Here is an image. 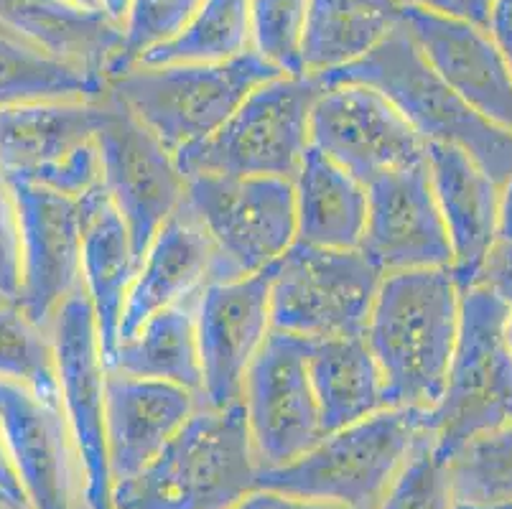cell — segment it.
<instances>
[{"label":"cell","mask_w":512,"mask_h":509,"mask_svg":"<svg viewBox=\"0 0 512 509\" xmlns=\"http://www.w3.org/2000/svg\"><path fill=\"white\" fill-rule=\"evenodd\" d=\"M462 291L451 268L383 275L365 342L383 372L388 408L431 410L459 336Z\"/></svg>","instance_id":"6da1fadb"},{"label":"cell","mask_w":512,"mask_h":509,"mask_svg":"<svg viewBox=\"0 0 512 509\" xmlns=\"http://www.w3.org/2000/svg\"><path fill=\"white\" fill-rule=\"evenodd\" d=\"M321 84L355 82L377 90L408 120L423 143H444L467 153L497 186L512 176V133L484 120L423 59L400 23L355 64L321 74Z\"/></svg>","instance_id":"7a4b0ae2"},{"label":"cell","mask_w":512,"mask_h":509,"mask_svg":"<svg viewBox=\"0 0 512 509\" xmlns=\"http://www.w3.org/2000/svg\"><path fill=\"white\" fill-rule=\"evenodd\" d=\"M258 464L242 405L199 403L164 451L113 487V509H227L255 487Z\"/></svg>","instance_id":"3957f363"},{"label":"cell","mask_w":512,"mask_h":509,"mask_svg":"<svg viewBox=\"0 0 512 509\" xmlns=\"http://www.w3.org/2000/svg\"><path fill=\"white\" fill-rule=\"evenodd\" d=\"M278 74L248 49L220 62L133 64L107 79L105 92L176 156L217 133L255 87Z\"/></svg>","instance_id":"277c9868"},{"label":"cell","mask_w":512,"mask_h":509,"mask_svg":"<svg viewBox=\"0 0 512 509\" xmlns=\"http://www.w3.org/2000/svg\"><path fill=\"white\" fill-rule=\"evenodd\" d=\"M428 410L385 408L327 433L301 459L258 471L255 487L344 509H377L426 436Z\"/></svg>","instance_id":"5b68a950"},{"label":"cell","mask_w":512,"mask_h":509,"mask_svg":"<svg viewBox=\"0 0 512 509\" xmlns=\"http://www.w3.org/2000/svg\"><path fill=\"white\" fill-rule=\"evenodd\" d=\"M505 321L507 306L490 288L477 283L462 293L454 357L444 392L426 420L428 438L444 461L512 420V349Z\"/></svg>","instance_id":"8992f818"},{"label":"cell","mask_w":512,"mask_h":509,"mask_svg":"<svg viewBox=\"0 0 512 509\" xmlns=\"http://www.w3.org/2000/svg\"><path fill=\"white\" fill-rule=\"evenodd\" d=\"M319 77L278 74L255 87L217 133L176 153L184 176H268L293 181L309 151Z\"/></svg>","instance_id":"52a82bcc"},{"label":"cell","mask_w":512,"mask_h":509,"mask_svg":"<svg viewBox=\"0 0 512 509\" xmlns=\"http://www.w3.org/2000/svg\"><path fill=\"white\" fill-rule=\"evenodd\" d=\"M383 273L362 250L293 242L271 265V326L306 342L365 336Z\"/></svg>","instance_id":"ba28073f"},{"label":"cell","mask_w":512,"mask_h":509,"mask_svg":"<svg viewBox=\"0 0 512 509\" xmlns=\"http://www.w3.org/2000/svg\"><path fill=\"white\" fill-rule=\"evenodd\" d=\"M184 204L207 232L222 280L263 273L296 242V207L288 179L186 176Z\"/></svg>","instance_id":"9c48e42d"},{"label":"cell","mask_w":512,"mask_h":509,"mask_svg":"<svg viewBox=\"0 0 512 509\" xmlns=\"http://www.w3.org/2000/svg\"><path fill=\"white\" fill-rule=\"evenodd\" d=\"M107 102L46 100L0 110V171L79 199L100 186L97 133Z\"/></svg>","instance_id":"30bf717a"},{"label":"cell","mask_w":512,"mask_h":509,"mask_svg":"<svg viewBox=\"0 0 512 509\" xmlns=\"http://www.w3.org/2000/svg\"><path fill=\"white\" fill-rule=\"evenodd\" d=\"M258 471L301 459L324 438L309 375V342L271 331L250 364L240 395Z\"/></svg>","instance_id":"8fae6325"},{"label":"cell","mask_w":512,"mask_h":509,"mask_svg":"<svg viewBox=\"0 0 512 509\" xmlns=\"http://www.w3.org/2000/svg\"><path fill=\"white\" fill-rule=\"evenodd\" d=\"M49 334L57 362L59 405L85 479V504L87 509H113V474L105 436L107 362L82 286L54 314Z\"/></svg>","instance_id":"7c38bea8"},{"label":"cell","mask_w":512,"mask_h":509,"mask_svg":"<svg viewBox=\"0 0 512 509\" xmlns=\"http://www.w3.org/2000/svg\"><path fill=\"white\" fill-rule=\"evenodd\" d=\"M105 123L97 133L100 186L130 232L138 260L166 219L181 207L186 176L169 148L105 92Z\"/></svg>","instance_id":"4fadbf2b"},{"label":"cell","mask_w":512,"mask_h":509,"mask_svg":"<svg viewBox=\"0 0 512 509\" xmlns=\"http://www.w3.org/2000/svg\"><path fill=\"white\" fill-rule=\"evenodd\" d=\"M309 146L365 186L426 161V143L408 120L380 92L355 82L321 84L311 107Z\"/></svg>","instance_id":"5bb4252c"},{"label":"cell","mask_w":512,"mask_h":509,"mask_svg":"<svg viewBox=\"0 0 512 509\" xmlns=\"http://www.w3.org/2000/svg\"><path fill=\"white\" fill-rule=\"evenodd\" d=\"M199 400L214 410L240 405L242 382L271 326V268L242 278L214 280L197 293Z\"/></svg>","instance_id":"9a60e30c"},{"label":"cell","mask_w":512,"mask_h":509,"mask_svg":"<svg viewBox=\"0 0 512 509\" xmlns=\"http://www.w3.org/2000/svg\"><path fill=\"white\" fill-rule=\"evenodd\" d=\"M11 189L21 222L16 303L31 321L49 329L62 303L82 286L79 199L29 181H11Z\"/></svg>","instance_id":"2e32d148"},{"label":"cell","mask_w":512,"mask_h":509,"mask_svg":"<svg viewBox=\"0 0 512 509\" xmlns=\"http://www.w3.org/2000/svg\"><path fill=\"white\" fill-rule=\"evenodd\" d=\"M0 428L31 509H87L82 466L62 405L0 380Z\"/></svg>","instance_id":"e0dca14e"},{"label":"cell","mask_w":512,"mask_h":509,"mask_svg":"<svg viewBox=\"0 0 512 509\" xmlns=\"http://www.w3.org/2000/svg\"><path fill=\"white\" fill-rule=\"evenodd\" d=\"M360 250L383 275L451 268V245L426 161L367 184Z\"/></svg>","instance_id":"ac0fdd59"},{"label":"cell","mask_w":512,"mask_h":509,"mask_svg":"<svg viewBox=\"0 0 512 509\" xmlns=\"http://www.w3.org/2000/svg\"><path fill=\"white\" fill-rule=\"evenodd\" d=\"M403 26L456 95L484 120L512 133V72L484 28L408 8Z\"/></svg>","instance_id":"d6986e66"},{"label":"cell","mask_w":512,"mask_h":509,"mask_svg":"<svg viewBox=\"0 0 512 509\" xmlns=\"http://www.w3.org/2000/svg\"><path fill=\"white\" fill-rule=\"evenodd\" d=\"M199 403L197 392L186 387L107 370L105 436L113 487L146 469Z\"/></svg>","instance_id":"ffe728a7"},{"label":"cell","mask_w":512,"mask_h":509,"mask_svg":"<svg viewBox=\"0 0 512 509\" xmlns=\"http://www.w3.org/2000/svg\"><path fill=\"white\" fill-rule=\"evenodd\" d=\"M214 280H222L217 252L197 217L181 202L138 260L136 278L125 298L118 342L158 311L192 301Z\"/></svg>","instance_id":"44dd1931"},{"label":"cell","mask_w":512,"mask_h":509,"mask_svg":"<svg viewBox=\"0 0 512 509\" xmlns=\"http://www.w3.org/2000/svg\"><path fill=\"white\" fill-rule=\"evenodd\" d=\"M426 166L449 235L451 275L464 293L500 237V186L467 153L444 143H428Z\"/></svg>","instance_id":"7402d4cb"},{"label":"cell","mask_w":512,"mask_h":509,"mask_svg":"<svg viewBox=\"0 0 512 509\" xmlns=\"http://www.w3.org/2000/svg\"><path fill=\"white\" fill-rule=\"evenodd\" d=\"M82 219V291L92 306L105 362H110L120 336L125 298L136 278L138 255L130 232L102 186L79 196Z\"/></svg>","instance_id":"603a6c76"},{"label":"cell","mask_w":512,"mask_h":509,"mask_svg":"<svg viewBox=\"0 0 512 509\" xmlns=\"http://www.w3.org/2000/svg\"><path fill=\"white\" fill-rule=\"evenodd\" d=\"M0 26L105 82L123 51L118 23L69 0H0Z\"/></svg>","instance_id":"cb8c5ba5"},{"label":"cell","mask_w":512,"mask_h":509,"mask_svg":"<svg viewBox=\"0 0 512 509\" xmlns=\"http://www.w3.org/2000/svg\"><path fill=\"white\" fill-rule=\"evenodd\" d=\"M296 242L324 250H360L367 186L309 146L293 176Z\"/></svg>","instance_id":"d4e9b609"},{"label":"cell","mask_w":512,"mask_h":509,"mask_svg":"<svg viewBox=\"0 0 512 509\" xmlns=\"http://www.w3.org/2000/svg\"><path fill=\"white\" fill-rule=\"evenodd\" d=\"M398 0H309L301 69L311 77L355 64L403 23Z\"/></svg>","instance_id":"484cf974"},{"label":"cell","mask_w":512,"mask_h":509,"mask_svg":"<svg viewBox=\"0 0 512 509\" xmlns=\"http://www.w3.org/2000/svg\"><path fill=\"white\" fill-rule=\"evenodd\" d=\"M309 375L324 436L388 408L383 372L365 336L309 342Z\"/></svg>","instance_id":"4316f807"},{"label":"cell","mask_w":512,"mask_h":509,"mask_svg":"<svg viewBox=\"0 0 512 509\" xmlns=\"http://www.w3.org/2000/svg\"><path fill=\"white\" fill-rule=\"evenodd\" d=\"M194 301L176 303L143 321L136 331L120 339L107 370L143 380H161L186 390H202L199 370L197 321Z\"/></svg>","instance_id":"83f0119b"},{"label":"cell","mask_w":512,"mask_h":509,"mask_svg":"<svg viewBox=\"0 0 512 509\" xmlns=\"http://www.w3.org/2000/svg\"><path fill=\"white\" fill-rule=\"evenodd\" d=\"M105 79L0 28V110L46 100H100Z\"/></svg>","instance_id":"f1b7e54d"},{"label":"cell","mask_w":512,"mask_h":509,"mask_svg":"<svg viewBox=\"0 0 512 509\" xmlns=\"http://www.w3.org/2000/svg\"><path fill=\"white\" fill-rule=\"evenodd\" d=\"M253 0H202L194 21L171 44L158 46L136 64L220 62L250 49Z\"/></svg>","instance_id":"f546056e"},{"label":"cell","mask_w":512,"mask_h":509,"mask_svg":"<svg viewBox=\"0 0 512 509\" xmlns=\"http://www.w3.org/2000/svg\"><path fill=\"white\" fill-rule=\"evenodd\" d=\"M456 509H487L512 502V420L474 438L449 459Z\"/></svg>","instance_id":"4dcf8cb0"},{"label":"cell","mask_w":512,"mask_h":509,"mask_svg":"<svg viewBox=\"0 0 512 509\" xmlns=\"http://www.w3.org/2000/svg\"><path fill=\"white\" fill-rule=\"evenodd\" d=\"M0 380L59 403L54 344L46 326L23 314L18 303L0 301Z\"/></svg>","instance_id":"1f68e13d"},{"label":"cell","mask_w":512,"mask_h":509,"mask_svg":"<svg viewBox=\"0 0 512 509\" xmlns=\"http://www.w3.org/2000/svg\"><path fill=\"white\" fill-rule=\"evenodd\" d=\"M199 6H202V0H130L128 13L120 26L123 28V51H120L113 74L133 67L158 46L179 39L186 26L194 21Z\"/></svg>","instance_id":"d6a6232c"},{"label":"cell","mask_w":512,"mask_h":509,"mask_svg":"<svg viewBox=\"0 0 512 509\" xmlns=\"http://www.w3.org/2000/svg\"><path fill=\"white\" fill-rule=\"evenodd\" d=\"M309 0H253L250 6V49L283 74L301 69V34Z\"/></svg>","instance_id":"836d02e7"},{"label":"cell","mask_w":512,"mask_h":509,"mask_svg":"<svg viewBox=\"0 0 512 509\" xmlns=\"http://www.w3.org/2000/svg\"><path fill=\"white\" fill-rule=\"evenodd\" d=\"M377 509H456L449 461L436 454L428 433L416 443Z\"/></svg>","instance_id":"e575fe53"},{"label":"cell","mask_w":512,"mask_h":509,"mask_svg":"<svg viewBox=\"0 0 512 509\" xmlns=\"http://www.w3.org/2000/svg\"><path fill=\"white\" fill-rule=\"evenodd\" d=\"M21 288V222L11 181L0 171V301L16 303Z\"/></svg>","instance_id":"d590c367"},{"label":"cell","mask_w":512,"mask_h":509,"mask_svg":"<svg viewBox=\"0 0 512 509\" xmlns=\"http://www.w3.org/2000/svg\"><path fill=\"white\" fill-rule=\"evenodd\" d=\"M408 11H423L431 16L451 18V21H464L487 31L490 23L492 0H398Z\"/></svg>","instance_id":"8d00e7d4"},{"label":"cell","mask_w":512,"mask_h":509,"mask_svg":"<svg viewBox=\"0 0 512 509\" xmlns=\"http://www.w3.org/2000/svg\"><path fill=\"white\" fill-rule=\"evenodd\" d=\"M477 283L484 288H490L512 311V242L497 240L492 245L490 255H487L482 270H479Z\"/></svg>","instance_id":"74e56055"},{"label":"cell","mask_w":512,"mask_h":509,"mask_svg":"<svg viewBox=\"0 0 512 509\" xmlns=\"http://www.w3.org/2000/svg\"><path fill=\"white\" fill-rule=\"evenodd\" d=\"M227 509H344V507L314 502V499L293 497V494L273 492V489L253 487L248 494H245V497H240L235 504H232V507H227Z\"/></svg>","instance_id":"f35d334b"},{"label":"cell","mask_w":512,"mask_h":509,"mask_svg":"<svg viewBox=\"0 0 512 509\" xmlns=\"http://www.w3.org/2000/svg\"><path fill=\"white\" fill-rule=\"evenodd\" d=\"M487 34L495 41L500 54L505 56L507 67L512 72V0H492Z\"/></svg>","instance_id":"ab89813d"},{"label":"cell","mask_w":512,"mask_h":509,"mask_svg":"<svg viewBox=\"0 0 512 509\" xmlns=\"http://www.w3.org/2000/svg\"><path fill=\"white\" fill-rule=\"evenodd\" d=\"M0 497H6L8 502L13 504H21V507H29V502H26V497H23V489H21V482H18L16 469H13L11 454H8L6 438H3V428H0Z\"/></svg>","instance_id":"60d3db41"},{"label":"cell","mask_w":512,"mask_h":509,"mask_svg":"<svg viewBox=\"0 0 512 509\" xmlns=\"http://www.w3.org/2000/svg\"><path fill=\"white\" fill-rule=\"evenodd\" d=\"M497 240L512 242V176L500 186V222H497Z\"/></svg>","instance_id":"b9f144b4"},{"label":"cell","mask_w":512,"mask_h":509,"mask_svg":"<svg viewBox=\"0 0 512 509\" xmlns=\"http://www.w3.org/2000/svg\"><path fill=\"white\" fill-rule=\"evenodd\" d=\"M130 0H100V8L110 21H115L118 26H123V18L128 13Z\"/></svg>","instance_id":"7bdbcfd3"},{"label":"cell","mask_w":512,"mask_h":509,"mask_svg":"<svg viewBox=\"0 0 512 509\" xmlns=\"http://www.w3.org/2000/svg\"><path fill=\"white\" fill-rule=\"evenodd\" d=\"M69 3H74L79 8H87V11H102L100 0H69Z\"/></svg>","instance_id":"ee69618b"},{"label":"cell","mask_w":512,"mask_h":509,"mask_svg":"<svg viewBox=\"0 0 512 509\" xmlns=\"http://www.w3.org/2000/svg\"><path fill=\"white\" fill-rule=\"evenodd\" d=\"M505 336H507V344L512 349V311L507 308V321H505Z\"/></svg>","instance_id":"f6af8a7d"},{"label":"cell","mask_w":512,"mask_h":509,"mask_svg":"<svg viewBox=\"0 0 512 509\" xmlns=\"http://www.w3.org/2000/svg\"><path fill=\"white\" fill-rule=\"evenodd\" d=\"M0 509H29V507H21V504H13L8 502L6 497H0Z\"/></svg>","instance_id":"bcb514c9"},{"label":"cell","mask_w":512,"mask_h":509,"mask_svg":"<svg viewBox=\"0 0 512 509\" xmlns=\"http://www.w3.org/2000/svg\"><path fill=\"white\" fill-rule=\"evenodd\" d=\"M487 509H512V502L510 504H497V507H487Z\"/></svg>","instance_id":"7dc6e473"},{"label":"cell","mask_w":512,"mask_h":509,"mask_svg":"<svg viewBox=\"0 0 512 509\" xmlns=\"http://www.w3.org/2000/svg\"><path fill=\"white\" fill-rule=\"evenodd\" d=\"M0 28H3V26H0Z\"/></svg>","instance_id":"c3c4849f"}]
</instances>
